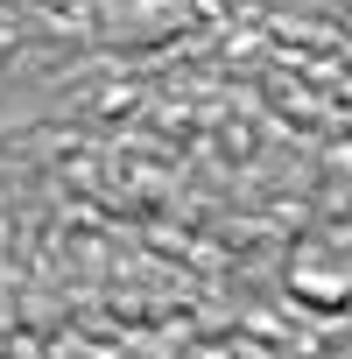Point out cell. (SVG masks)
Here are the masks:
<instances>
[{"mask_svg":"<svg viewBox=\"0 0 352 359\" xmlns=\"http://www.w3.org/2000/svg\"><path fill=\"white\" fill-rule=\"evenodd\" d=\"M289 282H296V296H303L310 310H345V303H352V275H345V268L296 261V268H289Z\"/></svg>","mask_w":352,"mask_h":359,"instance_id":"obj_1","label":"cell"}]
</instances>
